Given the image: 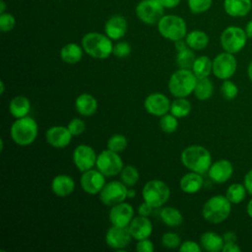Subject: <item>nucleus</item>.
<instances>
[{
	"mask_svg": "<svg viewBox=\"0 0 252 252\" xmlns=\"http://www.w3.org/2000/svg\"><path fill=\"white\" fill-rule=\"evenodd\" d=\"M38 132L36 121L30 117L25 116L17 118L10 129L12 140L19 146H29L34 142Z\"/></svg>",
	"mask_w": 252,
	"mask_h": 252,
	"instance_id": "nucleus-4",
	"label": "nucleus"
},
{
	"mask_svg": "<svg viewBox=\"0 0 252 252\" xmlns=\"http://www.w3.org/2000/svg\"><path fill=\"white\" fill-rule=\"evenodd\" d=\"M198 78L190 69H181L174 72L168 81V90L175 97H186L194 93Z\"/></svg>",
	"mask_w": 252,
	"mask_h": 252,
	"instance_id": "nucleus-5",
	"label": "nucleus"
},
{
	"mask_svg": "<svg viewBox=\"0 0 252 252\" xmlns=\"http://www.w3.org/2000/svg\"><path fill=\"white\" fill-rule=\"evenodd\" d=\"M127 191L128 189L122 181L113 180L103 186L99 192V199L105 206L112 207L124 202L127 198Z\"/></svg>",
	"mask_w": 252,
	"mask_h": 252,
	"instance_id": "nucleus-12",
	"label": "nucleus"
},
{
	"mask_svg": "<svg viewBox=\"0 0 252 252\" xmlns=\"http://www.w3.org/2000/svg\"><path fill=\"white\" fill-rule=\"evenodd\" d=\"M159 127L164 133H173L178 127V120L173 114H164L159 119Z\"/></svg>",
	"mask_w": 252,
	"mask_h": 252,
	"instance_id": "nucleus-38",
	"label": "nucleus"
},
{
	"mask_svg": "<svg viewBox=\"0 0 252 252\" xmlns=\"http://www.w3.org/2000/svg\"><path fill=\"white\" fill-rule=\"evenodd\" d=\"M139 177L140 176L137 168L130 164L124 166L120 172L121 181L128 187L134 186L138 182Z\"/></svg>",
	"mask_w": 252,
	"mask_h": 252,
	"instance_id": "nucleus-36",
	"label": "nucleus"
},
{
	"mask_svg": "<svg viewBox=\"0 0 252 252\" xmlns=\"http://www.w3.org/2000/svg\"><path fill=\"white\" fill-rule=\"evenodd\" d=\"M82 189L91 195L97 194L105 185V175L98 169H89L84 171L80 179Z\"/></svg>",
	"mask_w": 252,
	"mask_h": 252,
	"instance_id": "nucleus-15",
	"label": "nucleus"
},
{
	"mask_svg": "<svg viewBox=\"0 0 252 252\" xmlns=\"http://www.w3.org/2000/svg\"><path fill=\"white\" fill-rule=\"evenodd\" d=\"M128 29L127 20L121 15H113L107 19L104 25L105 34L112 40H117L122 38Z\"/></svg>",
	"mask_w": 252,
	"mask_h": 252,
	"instance_id": "nucleus-20",
	"label": "nucleus"
},
{
	"mask_svg": "<svg viewBox=\"0 0 252 252\" xmlns=\"http://www.w3.org/2000/svg\"><path fill=\"white\" fill-rule=\"evenodd\" d=\"M16 26V18L11 13L0 14V30L3 32H11Z\"/></svg>",
	"mask_w": 252,
	"mask_h": 252,
	"instance_id": "nucleus-41",
	"label": "nucleus"
},
{
	"mask_svg": "<svg viewBox=\"0 0 252 252\" xmlns=\"http://www.w3.org/2000/svg\"><path fill=\"white\" fill-rule=\"evenodd\" d=\"M231 212V203L225 196L215 195L204 204L202 208L203 218L214 224L224 221Z\"/></svg>",
	"mask_w": 252,
	"mask_h": 252,
	"instance_id": "nucleus-3",
	"label": "nucleus"
},
{
	"mask_svg": "<svg viewBox=\"0 0 252 252\" xmlns=\"http://www.w3.org/2000/svg\"><path fill=\"white\" fill-rule=\"evenodd\" d=\"M174 45H175V49H176L177 52L182 51V50H184V49L189 47L187 45V42H186L185 38H181V39H178V40L174 41Z\"/></svg>",
	"mask_w": 252,
	"mask_h": 252,
	"instance_id": "nucleus-51",
	"label": "nucleus"
},
{
	"mask_svg": "<svg viewBox=\"0 0 252 252\" xmlns=\"http://www.w3.org/2000/svg\"><path fill=\"white\" fill-rule=\"evenodd\" d=\"M213 92H214V86L212 81L208 77L197 80L194 94L198 99L200 100L209 99L213 95Z\"/></svg>",
	"mask_w": 252,
	"mask_h": 252,
	"instance_id": "nucleus-32",
	"label": "nucleus"
},
{
	"mask_svg": "<svg viewBox=\"0 0 252 252\" xmlns=\"http://www.w3.org/2000/svg\"><path fill=\"white\" fill-rule=\"evenodd\" d=\"M170 101L163 94L153 93L144 101L145 109L148 113L155 116H162L170 110Z\"/></svg>",
	"mask_w": 252,
	"mask_h": 252,
	"instance_id": "nucleus-16",
	"label": "nucleus"
},
{
	"mask_svg": "<svg viewBox=\"0 0 252 252\" xmlns=\"http://www.w3.org/2000/svg\"><path fill=\"white\" fill-rule=\"evenodd\" d=\"M4 150V141L3 139L0 140V152H2Z\"/></svg>",
	"mask_w": 252,
	"mask_h": 252,
	"instance_id": "nucleus-59",
	"label": "nucleus"
},
{
	"mask_svg": "<svg viewBox=\"0 0 252 252\" xmlns=\"http://www.w3.org/2000/svg\"><path fill=\"white\" fill-rule=\"evenodd\" d=\"M142 195L146 203L154 208H158L167 202L170 196V190L163 181L154 179L145 184Z\"/></svg>",
	"mask_w": 252,
	"mask_h": 252,
	"instance_id": "nucleus-7",
	"label": "nucleus"
},
{
	"mask_svg": "<svg viewBox=\"0 0 252 252\" xmlns=\"http://www.w3.org/2000/svg\"><path fill=\"white\" fill-rule=\"evenodd\" d=\"M118 154L119 153L110 151L108 149L98 154L95 165L103 175L115 176L121 172L124 164Z\"/></svg>",
	"mask_w": 252,
	"mask_h": 252,
	"instance_id": "nucleus-10",
	"label": "nucleus"
},
{
	"mask_svg": "<svg viewBox=\"0 0 252 252\" xmlns=\"http://www.w3.org/2000/svg\"><path fill=\"white\" fill-rule=\"evenodd\" d=\"M201 247L200 245L192 240H186L182 242L179 246V251L180 252H201Z\"/></svg>",
	"mask_w": 252,
	"mask_h": 252,
	"instance_id": "nucleus-45",
	"label": "nucleus"
},
{
	"mask_svg": "<svg viewBox=\"0 0 252 252\" xmlns=\"http://www.w3.org/2000/svg\"><path fill=\"white\" fill-rule=\"evenodd\" d=\"M204 183L202 174L191 171L183 175L179 181L180 189L187 194H194L198 192Z\"/></svg>",
	"mask_w": 252,
	"mask_h": 252,
	"instance_id": "nucleus-25",
	"label": "nucleus"
},
{
	"mask_svg": "<svg viewBox=\"0 0 252 252\" xmlns=\"http://www.w3.org/2000/svg\"><path fill=\"white\" fill-rule=\"evenodd\" d=\"M153 209H154V207H152L151 205H149L148 203H146L144 201V203L140 204V206L138 208V213L140 216L149 217L153 213Z\"/></svg>",
	"mask_w": 252,
	"mask_h": 252,
	"instance_id": "nucleus-47",
	"label": "nucleus"
},
{
	"mask_svg": "<svg viewBox=\"0 0 252 252\" xmlns=\"http://www.w3.org/2000/svg\"><path fill=\"white\" fill-rule=\"evenodd\" d=\"M4 91H5V85H4V82L1 80V82H0V94H3Z\"/></svg>",
	"mask_w": 252,
	"mask_h": 252,
	"instance_id": "nucleus-58",
	"label": "nucleus"
},
{
	"mask_svg": "<svg viewBox=\"0 0 252 252\" xmlns=\"http://www.w3.org/2000/svg\"><path fill=\"white\" fill-rule=\"evenodd\" d=\"M134 217L133 207L129 203L121 202L111 207L109 220L115 226H128Z\"/></svg>",
	"mask_w": 252,
	"mask_h": 252,
	"instance_id": "nucleus-17",
	"label": "nucleus"
},
{
	"mask_svg": "<svg viewBox=\"0 0 252 252\" xmlns=\"http://www.w3.org/2000/svg\"><path fill=\"white\" fill-rule=\"evenodd\" d=\"M224 242H235L236 241V234L232 231H227L222 235Z\"/></svg>",
	"mask_w": 252,
	"mask_h": 252,
	"instance_id": "nucleus-52",
	"label": "nucleus"
},
{
	"mask_svg": "<svg viewBox=\"0 0 252 252\" xmlns=\"http://www.w3.org/2000/svg\"><path fill=\"white\" fill-rule=\"evenodd\" d=\"M127 147V139L122 134H114L107 141V149L116 153L124 151Z\"/></svg>",
	"mask_w": 252,
	"mask_h": 252,
	"instance_id": "nucleus-37",
	"label": "nucleus"
},
{
	"mask_svg": "<svg viewBox=\"0 0 252 252\" xmlns=\"http://www.w3.org/2000/svg\"><path fill=\"white\" fill-rule=\"evenodd\" d=\"M136 250L138 252H154L155 246L149 238L138 240L136 244Z\"/></svg>",
	"mask_w": 252,
	"mask_h": 252,
	"instance_id": "nucleus-46",
	"label": "nucleus"
},
{
	"mask_svg": "<svg viewBox=\"0 0 252 252\" xmlns=\"http://www.w3.org/2000/svg\"><path fill=\"white\" fill-rule=\"evenodd\" d=\"M247 38L243 29L237 26H229L222 31L220 41L224 51L234 54L244 48Z\"/></svg>",
	"mask_w": 252,
	"mask_h": 252,
	"instance_id": "nucleus-8",
	"label": "nucleus"
},
{
	"mask_svg": "<svg viewBox=\"0 0 252 252\" xmlns=\"http://www.w3.org/2000/svg\"><path fill=\"white\" fill-rule=\"evenodd\" d=\"M220 93L225 99L232 100L238 94V88L233 82L229 80H223V83L220 87Z\"/></svg>",
	"mask_w": 252,
	"mask_h": 252,
	"instance_id": "nucleus-40",
	"label": "nucleus"
},
{
	"mask_svg": "<svg viewBox=\"0 0 252 252\" xmlns=\"http://www.w3.org/2000/svg\"><path fill=\"white\" fill-rule=\"evenodd\" d=\"M200 242L202 247L208 252H220L224 244L222 236L213 231L203 233L200 237Z\"/></svg>",
	"mask_w": 252,
	"mask_h": 252,
	"instance_id": "nucleus-28",
	"label": "nucleus"
},
{
	"mask_svg": "<svg viewBox=\"0 0 252 252\" xmlns=\"http://www.w3.org/2000/svg\"><path fill=\"white\" fill-rule=\"evenodd\" d=\"M246 212H247V215L252 219V198L249 200V202H248V204H247Z\"/></svg>",
	"mask_w": 252,
	"mask_h": 252,
	"instance_id": "nucleus-54",
	"label": "nucleus"
},
{
	"mask_svg": "<svg viewBox=\"0 0 252 252\" xmlns=\"http://www.w3.org/2000/svg\"><path fill=\"white\" fill-rule=\"evenodd\" d=\"M75 107L78 113L83 116H91L97 109V100L90 94H82L75 100Z\"/></svg>",
	"mask_w": 252,
	"mask_h": 252,
	"instance_id": "nucleus-24",
	"label": "nucleus"
},
{
	"mask_svg": "<svg viewBox=\"0 0 252 252\" xmlns=\"http://www.w3.org/2000/svg\"><path fill=\"white\" fill-rule=\"evenodd\" d=\"M138 19L147 25H156L163 16L164 8L159 0H142L135 9Z\"/></svg>",
	"mask_w": 252,
	"mask_h": 252,
	"instance_id": "nucleus-9",
	"label": "nucleus"
},
{
	"mask_svg": "<svg viewBox=\"0 0 252 252\" xmlns=\"http://www.w3.org/2000/svg\"><path fill=\"white\" fill-rule=\"evenodd\" d=\"M192 71L198 79L207 78L213 72V61L208 56H199L194 61Z\"/></svg>",
	"mask_w": 252,
	"mask_h": 252,
	"instance_id": "nucleus-30",
	"label": "nucleus"
},
{
	"mask_svg": "<svg viewBox=\"0 0 252 252\" xmlns=\"http://www.w3.org/2000/svg\"><path fill=\"white\" fill-rule=\"evenodd\" d=\"M159 2L164 9H173L180 4L181 0H159Z\"/></svg>",
	"mask_w": 252,
	"mask_h": 252,
	"instance_id": "nucleus-50",
	"label": "nucleus"
},
{
	"mask_svg": "<svg viewBox=\"0 0 252 252\" xmlns=\"http://www.w3.org/2000/svg\"><path fill=\"white\" fill-rule=\"evenodd\" d=\"M246 188L244 184L240 183H232L230 184L225 192V197L231 204H239L241 203L246 196Z\"/></svg>",
	"mask_w": 252,
	"mask_h": 252,
	"instance_id": "nucleus-34",
	"label": "nucleus"
},
{
	"mask_svg": "<svg viewBox=\"0 0 252 252\" xmlns=\"http://www.w3.org/2000/svg\"><path fill=\"white\" fill-rule=\"evenodd\" d=\"M170 113L177 118L186 117L191 111V103L185 97H176L170 103Z\"/></svg>",
	"mask_w": 252,
	"mask_h": 252,
	"instance_id": "nucleus-33",
	"label": "nucleus"
},
{
	"mask_svg": "<svg viewBox=\"0 0 252 252\" xmlns=\"http://www.w3.org/2000/svg\"><path fill=\"white\" fill-rule=\"evenodd\" d=\"M195 59V53L190 47L177 52L176 62L181 69H192Z\"/></svg>",
	"mask_w": 252,
	"mask_h": 252,
	"instance_id": "nucleus-35",
	"label": "nucleus"
},
{
	"mask_svg": "<svg viewBox=\"0 0 252 252\" xmlns=\"http://www.w3.org/2000/svg\"><path fill=\"white\" fill-rule=\"evenodd\" d=\"M222 252H240V247L235 242H224Z\"/></svg>",
	"mask_w": 252,
	"mask_h": 252,
	"instance_id": "nucleus-48",
	"label": "nucleus"
},
{
	"mask_svg": "<svg viewBox=\"0 0 252 252\" xmlns=\"http://www.w3.org/2000/svg\"><path fill=\"white\" fill-rule=\"evenodd\" d=\"M136 196V192L134 189H128L127 191V198H134Z\"/></svg>",
	"mask_w": 252,
	"mask_h": 252,
	"instance_id": "nucleus-56",
	"label": "nucleus"
},
{
	"mask_svg": "<svg viewBox=\"0 0 252 252\" xmlns=\"http://www.w3.org/2000/svg\"><path fill=\"white\" fill-rule=\"evenodd\" d=\"M96 154L94 150L88 145H79L73 152V161L76 167L84 172L95 165Z\"/></svg>",
	"mask_w": 252,
	"mask_h": 252,
	"instance_id": "nucleus-14",
	"label": "nucleus"
},
{
	"mask_svg": "<svg viewBox=\"0 0 252 252\" xmlns=\"http://www.w3.org/2000/svg\"><path fill=\"white\" fill-rule=\"evenodd\" d=\"M161 243L164 247L169 249H175L180 246L181 241L178 234L174 232H166L161 237Z\"/></svg>",
	"mask_w": 252,
	"mask_h": 252,
	"instance_id": "nucleus-42",
	"label": "nucleus"
},
{
	"mask_svg": "<svg viewBox=\"0 0 252 252\" xmlns=\"http://www.w3.org/2000/svg\"><path fill=\"white\" fill-rule=\"evenodd\" d=\"M236 68L237 61L232 53L223 51L213 60V74L218 79L228 80L234 75Z\"/></svg>",
	"mask_w": 252,
	"mask_h": 252,
	"instance_id": "nucleus-11",
	"label": "nucleus"
},
{
	"mask_svg": "<svg viewBox=\"0 0 252 252\" xmlns=\"http://www.w3.org/2000/svg\"><path fill=\"white\" fill-rule=\"evenodd\" d=\"M82 47L88 55L95 59H105L113 50L112 39L96 32H88L83 36Z\"/></svg>",
	"mask_w": 252,
	"mask_h": 252,
	"instance_id": "nucleus-2",
	"label": "nucleus"
},
{
	"mask_svg": "<svg viewBox=\"0 0 252 252\" xmlns=\"http://www.w3.org/2000/svg\"><path fill=\"white\" fill-rule=\"evenodd\" d=\"M157 25L160 35L171 41L185 38L187 34L186 22L177 15H163Z\"/></svg>",
	"mask_w": 252,
	"mask_h": 252,
	"instance_id": "nucleus-6",
	"label": "nucleus"
},
{
	"mask_svg": "<svg viewBox=\"0 0 252 252\" xmlns=\"http://www.w3.org/2000/svg\"><path fill=\"white\" fill-rule=\"evenodd\" d=\"M83 47L75 42H70L60 49V58L67 64H77L83 57Z\"/></svg>",
	"mask_w": 252,
	"mask_h": 252,
	"instance_id": "nucleus-26",
	"label": "nucleus"
},
{
	"mask_svg": "<svg viewBox=\"0 0 252 252\" xmlns=\"http://www.w3.org/2000/svg\"><path fill=\"white\" fill-rule=\"evenodd\" d=\"M224 12L233 18L245 17L252 9L251 0H223Z\"/></svg>",
	"mask_w": 252,
	"mask_h": 252,
	"instance_id": "nucleus-23",
	"label": "nucleus"
},
{
	"mask_svg": "<svg viewBox=\"0 0 252 252\" xmlns=\"http://www.w3.org/2000/svg\"><path fill=\"white\" fill-rule=\"evenodd\" d=\"M213 4V0H187L189 10L193 14H202L207 12Z\"/></svg>",
	"mask_w": 252,
	"mask_h": 252,
	"instance_id": "nucleus-39",
	"label": "nucleus"
},
{
	"mask_svg": "<svg viewBox=\"0 0 252 252\" xmlns=\"http://www.w3.org/2000/svg\"><path fill=\"white\" fill-rule=\"evenodd\" d=\"M132 237L136 240L149 238L153 232V224L148 217L140 216L133 218L128 225Z\"/></svg>",
	"mask_w": 252,
	"mask_h": 252,
	"instance_id": "nucleus-21",
	"label": "nucleus"
},
{
	"mask_svg": "<svg viewBox=\"0 0 252 252\" xmlns=\"http://www.w3.org/2000/svg\"><path fill=\"white\" fill-rule=\"evenodd\" d=\"M5 8H6V3L3 0H1L0 1V14L5 12Z\"/></svg>",
	"mask_w": 252,
	"mask_h": 252,
	"instance_id": "nucleus-57",
	"label": "nucleus"
},
{
	"mask_svg": "<svg viewBox=\"0 0 252 252\" xmlns=\"http://www.w3.org/2000/svg\"><path fill=\"white\" fill-rule=\"evenodd\" d=\"M67 127L73 136H80L86 130V123L80 118H73Z\"/></svg>",
	"mask_w": 252,
	"mask_h": 252,
	"instance_id": "nucleus-43",
	"label": "nucleus"
},
{
	"mask_svg": "<svg viewBox=\"0 0 252 252\" xmlns=\"http://www.w3.org/2000/svg\"><path fill=\"white\" fill-rule=\"evenodd\" d=\"M9 110L11 115L15 118L25 117L31 110V101L24 95H16L10 101Z\"/></svg>",
	"mask_w": 252,
	"mask_h": 252,
	"instance_id": "nucleus-27",
	"label": "nucleus"
},
{
	"mask_svg": "<svg viewBox=\"0 0 252 252\" xmlns=\"http://www.w3.org/2000/svg\"><path fill=\"white\" fill-rule=\"evenodd\" d=\"M162 222L168 226H177L182 223L183 217L179 210L173 207H165L159 214Z\"/></svg>",
	"mask_w": 252,
	"mask_h": 252,
	"instance_id": "nucleus-31",
	"label": "nucleus"
},
{
	"mask_svg": "<svg viewBox=\"0 0 252 252\" xmlns=\"http://www.w3.org/2000/svg\"><path fill=\"white\" fill-rule=\"evenodd\" d=\"M233 173V165L228 159H219L213 162L208 170L209 177L216 183L226 182Z\"/></svg>",
	"mask_w": 252,
	"mask_h": 252,
	"instance_id": "nucleus-19",
	"label": "nucleus"
},
{
	"mask_svg": "<svg viewBox=\"0 0 252 252\" xmlns=\"http://www.w3.org/2000/svg\"><path fill=\"white\" fill-rule=\"evenodd\" d=\"M132 235L128 226H115L112 225L105 234V242L108 247L122 251L131 242Z\"/></svg>",
	"mask_w": 252,
	"mask_h": 252,
	"instance_id": "nucleus-13",
	"label": "nucleus"
},
{
	"mask_svg": "<svg viewBox=\"0 0 252 252\" xmlns=\"http://www.w3.org/2000/svg\"><path fill=\"white\" fill-rule=\"evenodd\" d=\"M244 31H245V32H246L247 37L252 38V20H250V21L246 24Z\"/></svg>",
	"mask_w": 252,
	"mask_h": 252,
	"instance_id": "nucleus-53",
	"label": "nucleus"
},
{
	"mask_svg": "<svg viewBox=\"0 0 252 252\" xmlns=\"http://www.w3.org/2000/svg\"><path fill=\"white\" fill-rule=\"evenodd\" d=\"M181 161L191 171L204 174L208 172L212 164V157L206 148L199 145H192L182 151Z\"/></svg>",
	"mask_w": 252,
	"mask_h": 252,
	"instance_id": "nucleus-1",
	"label": "nucleus"
},
{
	"mask_svg": "<svg viewBox=\"0 0 252 252\" xmlns=\"http://www.w3.org/2000/svg\"><path fill=\"white\" fill-rule=\"evenodd\" d=\"M244 186L247 192L252 195V168L244 176Z\"/></svg>",
	"mask_w": 252,
	"mask_h": 252,
	"instance_id": "nucleus-49",
	"label": "nucleus"
},
{
	"mask_svg": "<svg viewBox=\"0 0 252 252\" xmlns=\"http://www.w3.org/2000/svg\"><path fill=\"white\" fill-rule=\"evenodd\" d=\"M73 135L69 131L68 127L63 126H52L45 132V140L53 148L62 149L67 147Z\"/></svg>",
	"mask_w": 252,
	"mask_h": 252,
	"instance_id": "nucleus-18",
	"label": "nucleus"
},
{
	"mask_svg": "<svg viewBox=\"0 0 252 252\" xmlns=\"http://www.w3.org/2000/svg\"><path fill=\"white\" fill-rule=\"evenodd\" d=\"M247 74H248V77L250 79V81L252 82V61L249 63L248 65V68H247Z\"/></svg>",
	"mask_w": 252,
	"mask_h": 252,
	"instance_id": "nucleus-55",
	"label": "nucleus"
},
{
	"mask_svg": "<svg viewBox=\"0 0 252 252\" xmlns=\"http://www.w3.org/2000/svg\"><path fill=\"white\" fill-rule=\"evenodd\" d=\"M187 45L193 50H202L209 44L208 34L200 30H194L188 32L185 36Z\"/></svg>",
	"mask_w": 252,
	"mask_h": 252,
	"instance_id": "nucleus-29",
	"label": "nucleus"
},
{
	"mask_svg": "<svg viewBox=\"0 0 252 252\" xmlns=\"http://www.w3.org/2000/svg\"><path fill=\"white\" fill-rule=\"evenodd\" d=\"M75 189L74 179L66 174L56 175L51 182V190L58 197H67Z\"/></svg>",
	"mask_w": 252,
	"mask_h": 252,
	"instance_id": "nucleus-22",
	"label": "nucleus"
},
{
	"mask_svg": "<svg viewBox=\"0 0 252 252\" xmlns=\"http://www.w3.org/2000/svg\"><path fill=\"white\" fill-rule=\"evenodd\" d=\"M131 53V46L126 41H119L113 45L112 54L118 58H124Z\"/></svg>",
	"mask_w": 252,
	"mask_h": 252,
	"instance_id": "nucleus-44",
	"label": "nucleus"
}]
</instances>
